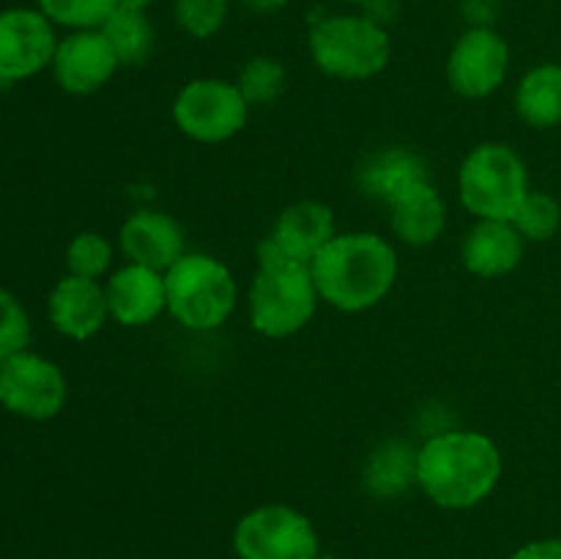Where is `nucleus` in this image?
<instances>
[{
    "label": "nucleus",
    "mask_w": 561,
    "mask_h": 559,
    "mask_svg": "<svg viewBox=\"0 0 561 559\" xmlns=\"http://www.w3.org/2000/svg\"><path fill=\"white\" fill-rule=\"evenodd\" d=\"M239 3L244 5L247 11H252V14H277V11H283L290 0H239Z\"/></svg>",
    "instance_id": "obj_32"
},
{
    "label": "nucleus",
    "mask_w": 561,
    "mask_h": 559,
    "mask_svg": "<svg viewBox=\"0 0 561 559\" xmlns=\"http://www.w3.org/2000/svg\"><path fill=\"white\" fill-rule=\"evenodd\" d=\"M239 559H316L321 540L301 510L290 504H257L239 518L233 529Z\"/></svg>",
    "instance_id": "obj_8"
},
{
    "label": "nucleus",
    "mask_w": 561,
    "mask_h": 559,
    "mask_svg": "<svg viewBox=\"0 0 561 559\" xmlns=\"http://www.w3.org/2000/svg\"><path fill=\"white\" fill-rule=\"evenodd\" d=\"M168 312L190 332H214L236 312L239 283L211 252H186L164 272Z\"/></svg>",
    "instance_id": "obj_5"
},
{
    "label": "nucleus",
    "mask_w": 561,
    "mask_h": 559,
    "mask_svg": "<svg viewBox=\"0 0 561 559\" xmlns=\"http://www.w3.org/2000/svg\"><path fill=\"white\" fill-rule=\"evenodd\" d=\"M49 69L66 93L91 96L113 80L115 71L121 69V60L99 27L96 31H69L58 42Z\"/></svg>",
    "instance_id": "obj_12"
},
{
    "label": "nucleus",
    "mask_w": 561,
    "mask_h": 559,
    "mask_svg": "<svg viewBox=\"0 0 561 559\" xmlns=\"http://www.w3.org/2000/svg\"><path fill=\"white\" fill-rule=\"evenodd\" d=\"M230 16V0H173V20L186 36L211 38Z\"/></svg>",
    "instance_id": "obj_27"
},
{
    "label": "nucleus",
    "mask_w": 561,
    "mask_h": 559,
    "mask_svg": "<svg viewBox=\"0 0 561 559\" xmlns=\"http://www.w3.org/2000/svg\"><path fill=\"white\" fill-rule=\"evenodd\" d=\"M524 252L526 239L510 219H477L463 236L460 261L474 277L496 280L513 274L524 261Z\"/></svg>",
    "instance_id": "obj_16"
},
{
    "label": "nucleus",
    "mask_w": 561,
    "mask_h": 559,
    "mask_svg": "<svg viewBox=\"0 0 561 559\" xmlns=\"http://www.w3.org/2000/svg\"><path fill=\"white\" fill-rule=\"evenodd\" d=\"M365 9V14L370 16V20H376L378 25L387 27L389 20H394V0H370V3L362 5Z\"/></svg>",
    "instance_id": "obj_31"
},
{
    "label": "nucleus",
    "mask_w": 561,
    "mask_h": 559,
    "mask_svg": "<svg viewBox=\"0 0 561 559\" xmlns=\"http://www.w3.org/2000/svg\"><path fill=\"white\" fill-rule=\"evenodd\" d=\"M36 9L66 31H96L118 9V0H36Z\"/></svg>",
    "instance_id": "obj_24"
},
{
    "label": "nucleus",
    "mask_w": 561,
    "mask_h": 559,
    "mask_svg": "<svg viewBox=\"0 0 561 559\" xmlns=\"http://www.w3.org/2000/svg\"><path fill=\"white\" fill-rule=\"evenodd\" d=\"M257 272L247 290V312L257 334L268 340H285L299 334L318 310V285L310 263L290 258L268 236L255 250Z\"/></svg>",
    "instance_id": "obj_3"
},
{
    "label": "nucleus",
    "mask_w": 561,
    "mask_h": 559,
    "mask_svg": "<svg viewBox=\"0 0 561 559\" xmlns=\"http://www.w3.org/2000/svg\"><path fill=\"white\" fill-rule=\"evenodd\" d=\"M285 80H288V71L272 55H255V58L247 60L239 71V85L241 96L247 99L250 107H268V104L277 102L285 91Z\"/></svg>",
    "instance_id": "obj_23"
},
{
    "label": "nucleus",
    "mask_w": 561,
    "mask_h": 559,
    "mask_svg": "<svg viewBox=\"0 0 561 559\" xmlns=\"http://www.w3.org/2000/svg\"><path fill=\"white\" fill-rule=\"evenodd\" d=\"M507 71L510 44L496 27H466L447 55V82L463 99H488Z\"/></svg>",
    "instance_id": "obj_11"
},
{
    "label": "nucleus",
    "mask_w": 561,
    "mask_h": 559,
    "mask_svg": "<svg viewBox=\"0 0 561 559\" xmlns=\"http://www.w3.org/2000/svg\"><path fill=\"white\" fill-rule=\"evenodd\" d=\"M118 244L129 263H140L157 272H168L190 252L184 228L170 214L157 208H140L129 214L118 230Z\"/></svg>",
    "instance_id": "obj_14"
},
{
    "label": "nucleus",
    "mask_w": 561,
    "mask_h": 559,
    "mask_svg": "<svg viewBox=\"0 0 561 559\" xmlns=\"http://www.w3.org/2000/svg\"><path fill=\"white\" fill-rule=\"evenodd\" d=\"M104 294H107L110 318L121 327H148L168 310L164 272L140 266V263H126L115 269L104 283Z\"/></svg>",
    "instance_id": "obj_13"
},
{
    "label": "nucleus",
    "mask_w": 561,
    "mask_h": 559,
    "mask_svg": "<svg viewBox=\"0 0 561 559\" xmlns=\"http://www.w3.org/2000/svg\"><path fill=\"white\" fill-rule=\"evenodd\" d=\"M510 559H561V540L548 537V540H531L520 546L518 551L510 554Z\"/></svg>",
    "instance_id": "obj_30"
},
{
    "label": "nucleus",
    "mask_w": 561,
    "mask_h": 559,
    "mask_svg": "<svg viewBox=\"0 0 561 559\" xmlns=\"http://www.w3.org/2000/svg\"><path fill=\"white\" fill-rule=\"evenodd\" d=\"M316 559H337V557H329V554H318Z\"/></svg>",
    "instance_id": "obj_35"
},
{
    "label": "nucleus",
    "mask_w": 561,
    "mask_h": 559,
    "mask_svg": "<svg viewBox=\"0 0 561 559\" xmlns=\"http://www.w3.org/2000/svg\"><path fill=\"white\" fill-rule=\"evenodd\" d=\"M99 31L113 44L121 66H140L151 58L157 33H153L148 14H142V11L115 9L113 16Z\"/></svg>",
    "instance_id": "obj_22"
},
{
    "label": "nucleus",
    "mask_w": 561,
    "mask_h": 559,
    "mask_svg": "<svg viewBox=\"0 0 561 559\" xmlns=\"http://www.w3.org/2000/svg\"><path fill=\"white\" fill-rule=\"evenodd\" d=\"M365 491L378 499H392L416 482V449L405 442H387L370 455L365 466Z\"/></svg>",
    "instance_id": "obj_21"
},
{
    "label": "nucleus",
    "mask_w": 561,
    "mask_h": 559,
    "mask_svg": "<svg viewBox=\"0 0 561 559\" xmlns=\"http://www.w3.org/2000/svg\"><path fill=\"white\" fill-rule=\"evenodd\" d=\"M69 384L53 360L33 351L0 362V406L31 422L53 420L64 411Z\"/></svg>",
    "instance_id": "obj_9"
},
{
    "label": "nucleus",
    "mask_w": 561,
    "mask_h": 559,
    "mask_svg": "<svg viewBox=\"0 0 561 559\" xmlns=\"http://www.w3.org/2000/svg\"><path fill=\"white\" fill-rule=\"evenodd\" d=\"M337 236L334 212L321 201L290 203L274 219L268 239L283 247L290 258L301 263H312V258Z\"/></svg>",
    "instance_id": "obj_18"
},
{
    "label": "nucleus",
    "mask_w": 561,
    "mask_h": 559,
    "mask_svg": "<svg viewBox=\"0 0 561 559\" xmlns=\"http://www.w3.org/2000/svg\"><path fill=\"white\" fill-rule=\"evenodd\" d=\"M153 0H118V9H126V11H142V14H148V9H151Z\"/></svg>",
    "instance_id": "obj_33"
},
{
    "label": "nucleus",
    "mask_w": 561,
    "mask_h": 559,
    "mask_svg": "<svg viewBox=\"0 0 561 559\" xmlns=\"http://www.w3.org/2000/svg\"><path fill=\"white\" fill-rule=\"evenodd\" d=\"M321 301L340 312H365L381 305L394 288L398 250L370 230L337 233L310 263Z\"/></svg>",
    "instance_id": "obj_2"
},
{
    "label": "nucleus",
    "mask_w": 561,
    "mask_h": 559,
    "mask_svg": "<svg viewBox=\"0 0 561 559\" xmlns=\"http://www.w3.org/2000/svg\"><path fill=\"white\" fill-rule=\"evenodd\" d=\"M55 25L31 5L0 11V85L22 82L49 69L58 49Z\"/></svg>",
    "instance_id": "obj_10"
},
{
    "label": "nucleus",
    "mask_w": 561,
    "mask_h": 559,
    "mask_svg": "<svg viewBox=\"0 0 561 559\" xmlns=\"http://www.w3.org/2000/svg\"><path fill=\"white\" fill-rule=\"evenodd\" d=\"M69 274L88 280H102L113 266V244L99 230H82L66 247Z\"/></svg>",
    "instance_id": "obj_26"
},
{
    "label": "nucleus",
    "mask_w": 561,
    "mask_h": 559,
    "mask_svg": "<svg viewBox=\"0 0 561 559\" xmlns=\"http://www.w3.org/2000/svg\"><path fill=\"white\" fill-rule=\"evenodd\" d=\"M515 113L535 129L561 126V66L540 64L520 77L515 88Z\"/></svg>",
    "instance_id": "obj_20"
},
{
    "label": "nucleus",
    "mask_w": 561,
    "mask_h": 559,
    "mask_svg": "<svg viewBox=\"0 0 561 559\" xmlns=\"http://www.w3.org/2000/svg\"><path fill=\"white\" fill-rule=\"evenodd\" d=\"M529 192L526 162L504 142H480L460 162L458 197L471 217L513 219Z\"/></svg>",
    "instance_id": "obj_6"
},
{
    "label": "nucleus",
    "mask_w": 561,
    "mask_h": 559,
    "mask_svg": "<svg viewBox=\"0 0 561 559\" xmlns=\"http://www.w3.org/2000/svg\"><path fill=\"white\" fill-rule=\"evenodd\" d=\"M387 208L394 239L409 247L436 244L447 228V203L431 179L405 190Z\"/></svg>",
    "instance_id": "obj_17"
},
{
    "label": "nucleus",
    "mask_w": 561,
    "mask_h": 559,
    "mask_svg": "<svg viewBox=\"0 0 561 559\" xmlns=\"http://www.w3.org/2000/svg\"><path fill=\"white\" fill-rule=\"evenodd\" d=\"M340 3H348V5H365V3H370V0H340Z\"/></svg>",
    "instance_id": "obj_34"
},
{
    "label": "nucleus",
    "mask_w": 561,
    "mask_h": 559,
    "mask_svg": "<svg viewBox=\"0 0 561 559\" xmlns=\"http://www.w3.org/2000/svg\"><path fill=\"white\" fill-rule=\"evenodd\" d=\"M499 444L480 431L436 433L416 449V486L444 510H471L502 480Z\"/></svg>",
    "instance_id": "obj_1"
},
{
    "label": "nucleus",
    "mask_w": 561,
    "mask_h": 559,
    "mask_svg": "<svg viewBox=\"0 0 561 559\" xmlns=\"http://www.w3.org/2000/svg\"><path fill=\"white\" fill-rule=\"evenodd\" d=\"M460 14L469 27H496L502 0H460Z\"/></svg>",
    "instance_id": "obj_29"
},
{
    "label": "nucleus",
    "mask_w": 561,
    "mask_h": 559,
    "mask_svg": "<svg viewBox=\"0 0 561 559\" xmlns=\"http://www.w3.org/2000/svg\"><path fill=\"white\" fill-rule=\"evenodd\" d=\"M310 58L327 77L373 80L392 60V36L367 14H323L307 33Z\"/></svg>",
    "instance_id": "obj_4"
},
{
    "label": "nucleus",
    "mask_w": 561,
    "mask_h": 559,
    "mask_svg": "<svg viewBox=\"0 0 561 559\" xmlns=\"http://www.w3.org/2000/svg\"><path fill=\"white\" fill-rule=\"evenodd\" d=\"M427 179H431V170H427L425 159L403 146L373 151L356 170L359 190L373 201L383 203V206H389L394 197H400L405 190Z\"/></svg>",
    "instance_id": "obj_19"
},
{
    "label": "nucleus",
    "mask_w": 561,
    "mask_h": 559,
    "mask_svg": "<svg viewBox=\"0 0 561 559\" xmlns=\"http://www.w3.org/2000/svg\"><path fill=\"white\" fill-rule=\"evenodd\" d=\"M31 345V318L11 290L0 288V362Z\"/></svg>",
    "instance_id": "obj_28"
},
{
    "label": "nucleus",
    "mask_w": 561,
    "mask_h": 559,
    "mask_svg": "<svg viewBox=\"0 0 561 559\" xmlns=\"http://www.w3.org/2000/svg\"><path fill=\"white\" fill-rule=\"evenodd\" d=\"M510 223L526 241H548L561 228V203L548 192L531 190Z\"/></svg>",
    "instance_id": "obj_25"
},
{
    "label": "nucleus",
    "mask_w": 561,
    "mask_h": 559,
    "mask_svg": "<svg viewBox=\"0 0 561 559\" xmlns=\"http://www.w3.org/2000/svg\"><path fill=\"white\" fill-rule=\"evenodd\" d=\"M47 316L55 332L69 340H91L110 318L107 294L102 280L66 274L55 283L47 299Z\"/></svg>",
    "instance_id": "obj_15"
},
{
    "label": "nucleus",
    "mask_w": 561,
    "mask_h": 559,
    "mask_svg": "<svg viewBox=\"0 0 561 559\" xmlns=\"http://www.w3.org/2000/svg\"><path fill=\"white\" fill-rule=\"evenodd\" d=\"M250 110L236 82L197 77L175 93L173 124L190 140L214 146L239 135L250 121Z\"/></svg>",
    "instance_id": "obj_7"
}]
</instances>
